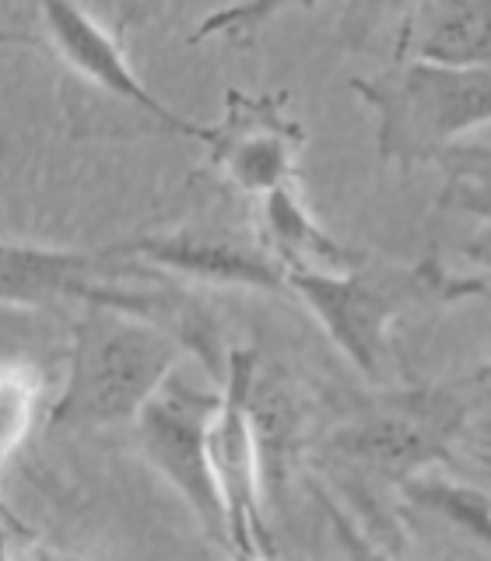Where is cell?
<instances>
[{
  "label": "cell",
  "instance_id": "1",
  "mask_svg": "<svg viewBox=\"0 0 491 561\" xmlns=\"http://www.w3.org/2000/svg\"><path fill=\"white\" fill-rule=\"evenodd\" d=\"M186 344L145 316L84 306L70 330L64 390L49 411L53 432L134 425L175 376Z\"/></svg>",
  "mask_w": 491,
  "mask_h": 561
},
{
  "label": "cell",
  "instance_id": "2",
  "mask_svg": "<svg viewBox=\"0 0 491 561\" xmlns=\"http://www.w3.org/2000/svg\"><path fill=\"white\" fill-rule=\"evenodd\" d=\"M288 291L302 298V306L316 316L330 344L358 368L362 376L376 379L379 365L390 351V327L414 309L453 306L464 298L488 291L484 277L449 274L438 256L418 263H362L347 274L298 271L288 274Z\"/></svg>",
  "mask_w": 491,
  "mask_h": 561
},
{
  "label": "cell",
  "instance_id": "3",
  "mask_svg": "<svg viewBox=\"0 0 491 561\" xmlns=\"http://www.w3.org/2000/svg\"><path fill=\"white\" fill-rule=\"evenodd\" d=\"M376 113V148L390 165L438 162L464 137L491 123V70H449L432 64H397L373 78H351Z\"/></svg>",
  "mask_w": 491,
  "mask_h": 561
},
{
  "label": "cell",
  "instance_id": "4",
  "mask_svg": "<svg viewBox=\"0 0 491 561\" xmlns=\"http://www.w3.org/2000/svg\"><path fill=\"white\" fill-rule=\"evenodd\" d=\"M467 425V403L446 390L390 393L330 435V453L362 473L403 488L453 460V443Z\"/></svg>",
  "mask_w": 491,
  "mask_h": 561
},
{
  "label": "cell",
  "instance_id": "5",
  "mask_svg": "<svg viewBox=\"0 0 491 561\" xmlns=\"http://www.w3.org/2000/svg\"><path fill=\"white\" fill-rule=\"evenodd\" d=\"M221 411V390H201L175 373L134 421L140 456L175 488L207 537L228 543L225 508L210 470V425Z\"/></svg>",
  "mask_w": 491,
  "mask_h": 561
},
{
  "label": "cell",
  "instance_id": "6",
  "mask_svg": "<svg viewBox=\"0 0 491 561\" xmlns=\"http://www.w3.org/2000/svg\"><path fill=\"white\" fill-rule=\"evenodd\" d=\"M306 140L309 134L288 113L285 92H246L232 84L225 92L221 119L204 130L201 145L225 183L260 201L298 183V154Z\"/></svg>",
  "mask_w": 491,
  "mask_h": 561
},
{
  "label": "cell",
  "instance_id": "7",
  "mask_svg": "<svg viewBox=\"0 0 491 561\" xmlns=\"http://www.w3.org/2000/svg\"><path fill=\"white\" fill-rule=\"evenodd\" d=\"M256 351L232 347L225 355L221 411L210 425V470H215L218 495L228 526V548L232 554H263L277 558L274 537L263 513L260 484V453L250 417V386L256 376Z\"/></svg>",
  "mask_w": 491,
  "mask_h": 561
},
{
  "label": "cell",
  "instance_id": "8",
  "mask_svg": "<svg viewBox=\"0 0 491 561\" xmlns=\"http://www.w3.org/2000/svg\"><path fill=\"white\" fill-rule=\"evenodd\" d=\"M119 250L165 277L253 291L288 288L285 267L263 250V242L225 225H183L175 232L137 236L119 242Z\"/></svg>",
  "mask_w": 491,
  "mask_h": 561
},
{
  "label": "cell",
  "instance_id": "9",
  "mask_svg": "<svg viewBox=\"0 0 491 561\" xmlns=\"http://www.w3.org/2000/svg\"><path fill=\"white\" fill-rule=\"evenodd\" d=\"M39 22H43V32H46L53 53H57L81 81H88L92 88H99V92L113 95L119 102H127L130 110L145 113L169 134L204 140L207 127L186 119L155 92H148V84L140 81V75L130 67V57H127V49H123L119 32L99 22L92 11L49 0V4H39Z\"/></svg>",
  "mask_w": 491,
  "mask_h": 561
},
{
  "label": "cell",
  "instance_id": "10",
  "mask_svg": "<svg viewBox=\"0 0 491 561\" xmlns=\"http://www.w3.org/2000/svg\"><path fill=\"white\" fill-rule=\"evenodd\" d=\"M137 260L116 245L105 250H53V245L4 242V271H0V298L4 306H49V302H92V298L119 277H130Z\"/></svg>",
  "mask_w": 491,
  "mask_h": 561
},
{
  "label": "cell",
  "instance_id": "11",
  "mask_svg": "<svg viewBox=\"0 0 491 561\" xmlns=\"http://www.w3.org/2000/svg\"><path fill=\"white\" fill-rule=\"evenodd\" d=\"M397 64L491 70V0H429L400 14Z\"/></svg>",
  "mask_w": 491,
  "mask_h": 561
},
{
  "label": "cell",
  "instance_id": "12",
  "mask_svg": "<svg viewBox=\"0 0 491 561\" xmlns=\"http://www.w3.org/2000/svg\"><path fill=\"white\" fill-rule=\"evenodd\" d=\"M256 239L263 242L285 274L298 271H320V274H347L362 267V256L333 239L327 228L316 221V215L306 207L298 183L281 186L267 197H260V221Z\"/></svg>",
  "mask_w": 491,
  "mask_h": 561
},
{
  "label": "cell",
  "instance_id": "13",
  "mask_svg": "<svg viewBox=\"0 0 491 561\" xmlns=\"http://www.w3.org/2000/svg\"><path fill=\"white\" fill-rule=\"evenodd\" d=\"M250 417L260 453L263 502H277V495H285L298 446H302V408L288 382L263 365H256L250 386Z\"/></svg>",
  "mask_w": 491,
  "mask_h": 561
},
{
  "label": "cell",
  "instance_id": "14",
  "mask_svg": "<svg viewBox=\"0 0 491 561\" xmlns=\"http://www.w3.org/2000/svg\"><path fill=\"white\" fill-rule=\"evenodd\" d=\"M400 495L411 505L425 508V513L453 523L464 537L484 543L491 551V495L484 491L460 484L453 478H435V473H421L400 488Z\"/></svg>",
  "mask_w": 491,
  "mask_h": 561
},
{
  "label": "cell",
  "instance_id": "15",
  "mask_svg": "<svg viewBox=\"0 0 491 561\" xmlns=\"http://www.w3.org/2000/svg\"><path fill=\"white\" fill-rule=\"evenodd\" d=\"M443 190H438V210L467 215L491 225V148L488 145H456L438 154Z\"/></svg>",
  "mask_w": 491,
  "mask_h": 561
},
{
  "label": "cell",
  "instance_id": "16",
  "mask_svg": "<svg viewBox=\"0 0 491 561\" xmlns=\"http://www.w3.org/2000/svg\"><path fill=\"white\" fill-rule=\"evenodd\" d=\"M39 390H43V382H39V376H35L32 365L8 362L4 386H0V414H4V460H11L14 449L22 446V438L28 435Z\"/></svg>",
  "mask_w": 491,
  "mask_h": 561
},
{
  "label": "cell",
  "instance_id": "17",
  "mask_svg": "<svg viewBox=\"0 0 491 561\" xmlns=\"http://www.w3.org/2000/svg\"><path fill=\"white\" fill-rule=\"evenodd\" d=\"M285 4H242V8H228V11H215L210 18H204L201 28L190 35V43H207V39H225L246 46L253 43V35L263 28V22L274 14H285Z\"/></svg>",
  "mask_w": 491,
  "mask_h": 561
},
{
  "label": "cell",
  "instance_id": "18",
  "mask_svg": "<svg viewBox=\"0 0 491 561\" xmlns=\"http://www.w3.org/2000/svg\"><path fill=\"white\" fill-rule=\"evenodd\" d=\"M309 491H312V499L320 502L323 516H327V523H330V534H333V540H338V548H341L344 561H397L390 551L379 548V543H376L373 537H368V534L362 530V526L344 513L341 502L333 499L323 484H316V481H312Z\"/></svg>",
  "mask_w": 491,
  "mask_h": 561
},
{
  "label": "cell",
  "instance_id": "19",
  "mask_svg": "<svg viewBox=\"0 0 491 561\" xmlns=\"http://www.w3.org/2000/svg\"><path fill=\"white\" fill-rule=\"evenodd\" d=\"M8 561H81L75 554H67L60 548H49V543L39 540H11L8 543Z\"/></svg>",
  "mask_w": 491,
  "mask_h": 561
},
{
  "label": "cell",
  "instance_id": "20",
  "mask_svg": "<svg viewBox=\"0 0 491 561\" xmlns=\"http://www.w3.org/2000/svg\"><path fill=\"white\" fill-rule=\"evenodd\" d=\"M467 253L473 256L484 267V274L491 277V239H478V242H470L467 245ZM470 382L473 386H481V390H491V358L478 368V373L470 376Z\"/></svg>",
  "mask_w": 491,
  "mask_h": 561
},
{
  "label": "cell",
  "instance_id": "21",
  "mask_svg": "<svg viewBox=\"0 0 491 561\" xmlns=\"http://www.w3.org/2000/svg\"><path fill=\"white\" fill-rule=\"evenodd\" d=\"M228 561H277V558H263V554H232Z\"/></svg>",
  "mask_w": 491,
  "mask_h": 561
}]
</instances>
